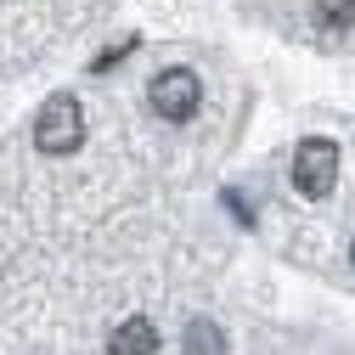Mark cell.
<instances>
[{
	"mask_svg": "<svg viewBox=\"0 0 355 355\" xmlns=\"http://www.w3.org/2000/svg\"><path fill=\"white\" fill-rule=\"evenodd\" d=\"M79 141H85L79 102L73 96H51L46 107H40V119H34V147L46 158H68V153H79Z\"/></svg>",
	"mask_w": 355,
	"mask_h": 355,
	"instance_id": "1",
	"label": "cell"
},
{
	"mask_svg": "<svg viewBox=\"0 0 355 355\" xmlns=\"http://www.w3.org/2000/svg\"><path fill=\"white\" fill-rule=\"evenodd\" d=\"M147 102H153V113H164L169 124H187V119L198 113V102H203V85H198L192 68H164V73L147 85Z\"/></svg>",
	"mask_w": 355,
	"mask_h": 355,
	"instance_id": "2",
	"label": "cell"
},
{
	"mask_svg": "<svg viewBox=\"0 0 355 355\" xmlns=\"http://www.w3.org/2000/svg\"><path fill=\"white\" fill-rule=\"evenodd\" d=\"M333 181H338V147L322 141V136L299 141V147H293V187H299L304 198H327Z\"/></svg>",
	"mask_w": 355,
	"mask_h": 355,
	"instance_id": "3",
	"label": "cell"
},
{
	"mask_svg": "<svg viewBox=\"0 0 355 355\" xmlns=\"http://www.w3.org/2000/svg\"><path fill=\"white\" fill-rule=\"evenodd\" d=\"M153 349H158V327H153L147 316L119 322V333L107 338V355H153Z\"/></svg>",
	"mask_w": 355,
	"mask_h": 355,
	"instance_id": "4",
	"label": "cell"
},
{
	"mask_svg": "<svg viewBox=\"0 0 355 355\" xmlns=\"http://www.w3.org/2000/svg\"><path fill=\"white\" fill-rule=\"evenodd\" d=\"M181 355H226V338H220L214 322H187V344Z\"/></svg>",
	"mask_w": 355,
	"mask_h": 355,
	"instance_id": "5",
	"label": "cell"
},
{
	"mask_svg": "<svg viewBox=\"0 0 355 355\" xmlns=\"http://www.w3.org/2000/svg\"><path fill=\"white\" fill-rule=\"evenodd\" d=\"M316 23L322 28H355V0H316Z\"/></svg>",
	"mask_w": 355,
	"mask_h": 355,
	"instance_id": "6",
	"label": "cell"
},
{
	"mask_svg": "<svg viewBox=\"0 0 355 355\" xmlns=\"http://www.w3.org/2000/svg\"><path fill=\"white\" fill-rule=\"evenodd\" d=\"M124 51H136V34H130V40H119L113 51H102V57H96V73H102V68H113V62H119Z\"/></svg>",
	"mask_w": 355,
	"mask_h": 355,
	"instance_id": "7",
	"label": "cell"
},
{
	"mask_svg": "<svg viewBox=\"0 0 355 355\" xmlns=\"http://www.w3.org/2000/svg\"><path fill=\"white\" fill-rule=\"evenodd\" d=\"M349 265H355V243H349Z\"/></svg>",
	"mask_w": 355,
	"mask_h": 355,
	"instance_id": "8",
	"label": "cell"
}]
</instances>
